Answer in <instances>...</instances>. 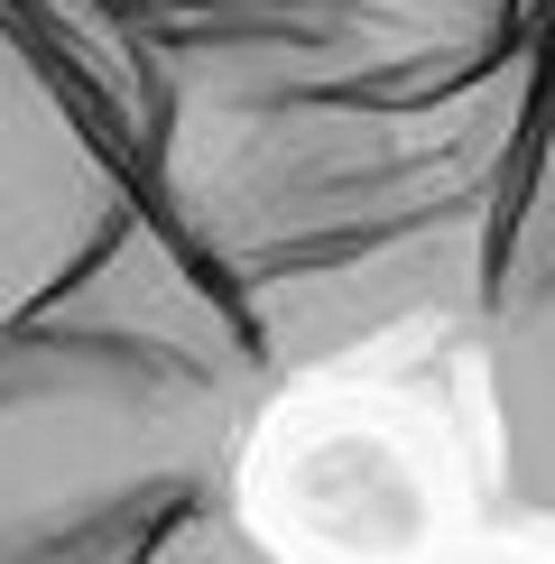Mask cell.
<instances>
[{"label": "cell", "instance_id": "1", "mask_svg": "<svg viewBox=\"0 0 555 564\" xmlns=\"http://www.w3.org/2000/svg\"><path fill=\"white\" fill-rule=\"evenodd\" d=\"M509 0H0V564L241 500L315 351L472 315Z\"/></svg>", "mask_w": 555, "mask_h": 564}, {"label": "cell", "instance_id": "2", "mask_svg": "<svg viewBox=\"0 0 555 564\" xmlns=\"http://www.w3.org/2000/svg\"><path fill=\"white\" fill-rule=\"evenodd\" d=\"M463 334L481 361L500 500L555 528V37L519 111V149L500 176V214H491V250H481Z\"/></svg>", "mask_w": 555, "mask_h": 564}, {"label": "cell", "instance_id": "3", "mask_svg": "<svg viewBox=\"0 0 555 564\" xmlns=\"http://www.w3.org/2000/svg\"><path fill=\"white\" fill-rule=\"evenodd\" d=\"M130 564H287V555H278L269 536L250 528V509H241V500H222V509H204V519L167 528L149 555H130Z\"/></svg>", "mask_w": 555, "mask_h": 564}]
</instances>
